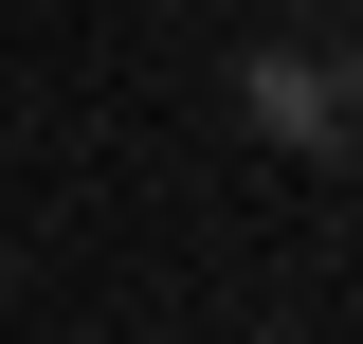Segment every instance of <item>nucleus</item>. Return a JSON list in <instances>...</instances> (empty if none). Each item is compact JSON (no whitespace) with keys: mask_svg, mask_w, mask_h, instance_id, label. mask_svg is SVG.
Here are the masks:
<instances>
[{"mask_svg":"<svg viewBox=\"0 0 363 344\" xmlns=\"http://www.w3.org/2000/svg\"><path fill=\"white\" fill-rule=\"evenodd\" d=\"M236 109L272 145H345V73H309V55H236Z\"/></svg>","mask_w":363,"mask_h":344,"instance_id":"1","label":"nucleus"},{"mask_svg":"<svg viewBox=\"0 0 363 344\" xmlns=\"http://www.w3.org/2000/svg\"><path fill=\"white\" fill-rule=\"evenodd\" d=\"M345 145H363V73H345Z\"/></svg>","mask_w":363,"mask_h":344,"instance_id":"2","label":"nucleus"}]
</instances>
